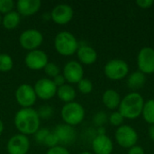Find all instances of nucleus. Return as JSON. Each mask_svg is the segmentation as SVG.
<instances>
[{"instance_id": "obj_1", "label": "nucleus", "mask_w": 154, "mask_h": 154, "mask_svg": "<svg viewBox=\"0 0 154 154\" xmlns=\"http://www.w3.org/2000/svg\"><path fill=\"white\" fill-rule=\"evenodd\" d=\"M14 126L19 134L23 135H33L41 125V117L38 111L30 108H21L18 110L14 118Z\"/></svg>"}, {"instance_id": "obj_2", "label": "nucleus", "mask_w": 154, "mask_h": 154, "mask_svg": "<svg viewBox=\"0 0 154 154\" xmlns=\"http://www.w3.org/2000/svg\"><path fill=\"white\" fill-rule=\"evenodd\" d=\"M144 103L141 94L137 92L129 93L121 100L119 112L125 119H136L142 115Z\"/></svg>"}, {"instance_id": "obj_3", "label": "nucleus", "mask_w": 154, "mask_h": 154, "mask_svg": "<svg viewBox=\"0 0 154 154\" xmlns=\"http://www.w3.org/2000/svg\"><path fill=\"white\" fill-rule=\"evenodd\" d=\"M79 43L77 38L69 32H60L54 38V48L62 56H71L77 53Z\"/></svg>"}, {"instance_id": "obj_4", "label": "nucleus", "mask_w": 154, "mask_h": 154, "mask_svg": "<svg viewBox=\"0 0 154 154\" xmlns=\"http://www.w3.org/2000/svg\"><path fill=\"white\" fill-rule=\"evenodd\" d=\"M85 109L82 105L75 101L65 104L60 111L64 124L70 126H75L82 123L85 118Z\"/></svg>"}, {"instance_id": "obj_5", "label": "nucleus", "mask_w": 154, "mask_h": 154, "mask_svg": "<svg viewBox=\"0 0 154 154\" xmlns=\"http://www.w3.org/2000/svg\"><path fill=\"white\" fill-rule=\"evenodd\" d=\"M106 78L111 80H120L125 79L129 73V66L126 61L120 59L109 60L104 68Z\"/></svg>"}, {"instance_id": "obj_6", "label": "nucleus", "mask_w": 154, "mask_h": 154, "mask_svg": "<svg viewBox=\"0 0 154 154\" xmlns=\"http://www.w3.org/2000/svg\"><path fill=\"white\" fill-rule=\"evenodd\" d=\"M42 42L43 35L36 29L25 30L19 36V43L21 47L28 51L38 50Z\"/></svg>"}, {"instance_id": "obj_7", "label": "nucleus", "mask_w": 154, "mask_h": 154, "mask_svg": "<svg viewBox=\"0 0 154 154\" xmlns=\"http://www.w3.org/2000/svg\"><path fill=\"white\" fill-rule=\"evenodd\" d=\"M116 140L121 147L130 149L136 145L138 142V134L132 126L123 125L116 131Z\"/></svg>"}, {"instance_id": "obj_8", "label": "nucleus", "mask_w": 154, "mask_h": 154, "mask_svg": "<svg viewBox=\"0 0 154 154\" xmlns=\"http://www.w3.org/2000/svg\"><path fill=\"white\" fill-rule=\"evenodd\" d=\"M15 99L22 108L32 107L37 100L34 88L30 84H21L15 90Z\"/></svg>"}, {"instance_id": "obj_9", "label": "nucleus", "mask_w": 154, "mask_h": 154, "mask_svg": "<svg viewBox=\"0 0 154 154\" xmlns=\"http://www.w3.org/2000/svg\"><path fill=\"white\" fill-rule=\"evenodd\" d=\"M137 65L139 71L145 75L154 73V49L152 47H143L138 53Z\"/></svg>"}, {"instance_id": "obj_10", "label": "nucleus", "mask_w": 154, "mask_h": 154, "mask_svg": "<svg viewBox=\"0 0 154 154\" xmlns=\"http://www.w3.org/2000/svg\"><path fill=\"white\" fill-rule=\"evenodd\" d=\"M33 88L37 97L42 100H49L54 97L57 94L58 89V88L53 83L52 79L49 78H42L38 79L35 82Z\"/></svg>"}, {"instance_id": "obj_11", "label": "nucleus", "mask_w": 154, "mask_h": 154, "mask_svg": "<svg viewBox=\"0 0 154 154\" xmlns=\"http://www.w3.org/2000/svg\"><path fill=\"white\" fill-rule=\"evenodd\" d=\"M30 150V141L28 136L17 134L10 137L6 143L8 154H27Z\"/></svg>"}, {"instance_id": "obj_12", "label": "nucleus", "mask_w": 154, "mask_h": 154, "mask_svg": "<svg viewBox=\"0 0 154 154\" xmlns=\"http://www.w3.org/2000/svg\"><path fill=\"white\" fill-rule=\"evenodd\" d=\"M74 16L73 8L68 4H60L53 7L51 12V20L59 25L68 24Z\"/></svg>"}, {"instance_id": "obj_13", "label": "nucleus", "mask_w": 154, "mask_h": 154, "mask_svg": "<svg viewBox=\"0 0 154 154\" xmlns=\"http://www.w3.org/2000/svg\"><path fill=\"white\" fill-rule=\"evenodd\" d=\"M48 56L42 50H34L28 51L24 58V63L26 67L32 70L43 69L48 64Z\"/></svg>"}, {"instance_id": "obj_14", "label": "nucleus", "mask_w": 154, "mask_h": 154, "mask_svg": "<svg viewBox=\"0 0 154 154\" xmlns=\"http://www.w3.org/2000/svg\"><path fill=\"white\" fill-rule=\"evenodd\" d=\"M62 75L69 84H78L84 79V69L79 61L69 60L65 64Z\"/></svg>"}, {"instance_id": "obj_15", "label": "nucleus", "mask_w": 154, "mask_h": 154, "mask_svg": "<svg viewBox=\"0 0 154 154\" xmlns=\"http://www.w3.org/2000/svg\"><path fill=\"white\" fill-rule=\"evenodd\" d=\"M53 133L58 137L59 143L66 144V145L73 143L77 138V133L74 127L66 124L58 125L54 128Z\"/></svg>"}, {"instance_id": "obj_16", "label": "nucleus", "mask_w": 154, "mask_h": 154, "mask_svg": "<svg viewBox=\"0 0 154 154\" xmlns=\"http://www.w3.org/2000/svg\"><path fill=\"white\" fill-rule=\"evenodd\" d=\"M92 150L95 154H111L114 144L106 134L97 135L92 141Z\"/></svg>"}, {"instance_id": "obj_17", "label": "nucleus", "mask_w": 154, "mask_h": 154, "mask_svg": "<svg viewBox=\"0 0 154 154\" xmlns=\"http://www.w3.org/2000/svg\"><path fill=\"white\" fill-rule=\"evenodd\" d=\"M17 12L22 16L35 14L42 6L41 0H18L15 4Z\"/></svg>"}, {"instance_id": "obj_18", "label": "nucleus", "mask_w": 154, "mask_h": 154, "mask_svg": "<svg viewBox=\"0 0 154 154\" xmlns=\"http://www.w3.org/2000/svg\"><path fill=\"white\" fill-rule=\"evenodd\" d=\"M79 62L82 65H92L97 60V53L96 50L89 45H80L77 51Z\"/></svg>"}, {"instance_id": "obj_19", "label": "nucleus", "mask_w": 154, "mask_h": 154, "mask_svg": "<svg viewBox=\"0 0 154 154\" xmlns=\"http://www.w3.org/2000/svg\"><path fill=\"white\" fill-rule=\"evenodd\" d=\"M121 97L118 92L115 89H107L102 96V101L105 106L110 110H115L119 107Z\"/></svg>"}, {"instance_id": "obj_20", "label": "nucleus", "mask_w": 154, "mask_h": 154, "mask_svg": "<svg viewBox=\"0 0 154 154\" xmlns=\"http://www.w3.org/2000/svg\"><path fill=\"white\" fill-rule=\"evenodd\" d=\"M60 100L64 102L65 104L73 102L76 98V90L70 84H65L57 89V94Z\"/></svg>"}, {"instance_id": "obj_21", "label": "nucleus", "mask_w": 154, "mask_h": 154, "mask_svg": "<svg viewBox=\"0 0 154 154\" xmlns=\"http://www.w3.org/2000/svg\"><path fill=\"white\" fill-rule=\"evenodd\" d=\"M145 83H146V75L139 70L133 72L128 77L127 79V85L133 90H138L143 88Z\"/></svg>"}, {"instance_id": "obj_22", "label": "nucleus", "mask_w": 154, "mask_h": 154, "mask_svg": "<svg viewBox=\"0 0 154 154\" xmlns=\"http://www.w3.org/2000/svg\"><path fill=\"white\" fill-rule=\"evenodd\" d=\"M21 21V15L17 11H12L6 14H5L2 18V25L6 30H14L15 29Z\"/></svg>"}, {"instance_id": "obj_23", "label": "nucleus", "mask_w": 154, "mask_h": 154, "mask_svg": "<svg viewBox=\"0 0 154 154\" xmlns=\"http://www.w3.org/2000/svg\"><path fill=\"white\" fill-rule=\"evenodd\" d=\"M142 115L148 124L154 125V99H150L144 103Z\"/></svg>"}, {"instance_id": "obj_24", "label": "nucleus", "mask_w": 154, "mask_h": 154, "mask_svg": "<svg viewBox=\"0 0 154 154\" xmlns=\"http://www.w3.org/2000/svg\"><path fill=\"white\" fill-rule=\"evenodd\" d=\"M14 67L13 58L6 53H0V72H8Z\"/></svg>"}, {"instance_id": "obj_25", "label": "nucleus", "mask_w": 154, "mask_h": 154, "mask_svg": "<svg viewBox=\"0 0 154 154\" xmlns=\"http://www.w3.org/2000/svg\"><path fill=\"white\" fill-rule=\"evenodd\" d=\"M77 85L79 91L83 95H88L93 90V83L88 79H82Z\"/></svg>"}, {"instance_id": "obj_26", "label": "nucleus", "mask_w": 154, "mask_h": 154, "mask_svg": "<svg viewBox=\"0 0 154 154\" xmlns=\"http://www.w3.org/2000/svg\"><path fill=\"white\" fill-rule=\"evenodd\" d=\"M45 74L49 77V79H54L56 76L60 74V69L58 65L54 62H48V64L43 69Z\"/></svg>"}, {"instance_id": "obj_27", "label": "nucleus", "mask_w": 154, "mask_h": 154, "mask_svg": "<svg viewBox=\"0 0 154 154\" xmlns=\"http://www.w3.org/2000/svg\"><path fill=\"white\" fill-rule=\"evenodd\" d=\"M108 121L112 125L119 127V126L123 125L125 117L122 116V114L119 111H115L108 116Z\"/></svg>"}, {"instance_id": "obj_28", "label": "nucleus", "mask_w": 154, "mask_h": 154, "mask_svg": "<svg viewBox=\"0 0 154 154\" xmlns=\"http://www.w3.org/2000/svg\"><path fill=\"white\" fill-rule=\"evenodd\" d=\"M15 4L13 0H0V14L4 15L12 12Z\"/></svg>"}, {"instance_id": "obj_29", "label": "nucleus", "mask_w": 154, "mask_h": 154, "mask_svg": "<svg viewBox=\"0 0 154 154\" xmlns=\"http://www.w3.org/2000/svg\"><path fill=\"white\" fill-rule=\"evenodd\" d=\"M59 140H58V137L56 136V134L53 133V132H51L48 135H47V137L45 138V140H44V143H43V144L45 145V146H47L49 149L50 148H52V147H55V146H57V145H59Z\"/></svg>"}, {"instance_id": "obj_30", "label": "nucleus", "mask_w": 154, "mask_h": 154, "mask_svg": "<svg viewBox=\"0 0 154 154\" xmlns=\"http://www.w3.org/2000/svg\"><path fill=\"white\" fill-rule=\"evenodd\" d=\"M50 130L48 128H40L33 135H34V140L41 144H43L45 138L47 137V135L50 134Z\"/></svg>"}, {"instance_id": "obj_31", "label": "nucleus", "mask_w": 154, "mask_h": 154, "mask_svg": "<svg viewBox=\"0 0 154 154\" xmlns=\"http://www.w3.org/2000/svg\"><path fill=\"white\" fill-rule=\"evenodd\" d=\"M108 121V116L105 112H98L94 116V123L98 127L104 126V125Z\"/></svg>"}, {"instance_id": "obj_32", "label": "nucleus", "mask_w": 154, "mask_h": 154, "mask_svg": "<svg viewBox=\"0 0 154 154\" xmlns=\"http://www.w3.org/2000/svg\"><path fill=\"white\" fill-rule=\"evenodd\" d=\"M38 114L41 118H50L53 115V109L50 106H42L40 107V110L38 111Z\"/></svg>"}, {"instance_id": "obj_33", "label": "nucleus", "mask_w": 154, "mask_h": 154, "mask_svg": "<svg viewBox=\"0 0 154 154\" xmlns=\"http://www.w3.org/2000/svg\"><path fill=\"white\" fill-rule=\"evenodd\" d=\"M46 154H70L69 152L64 147V146H61V145H57L55 147H52V148H50L48 149Z\"/></svg>"}, {"instance_id": "obj_34", "label": "nucleus", "mask_w": 154, "mask_h": 154, "mask_svg": "<svg viewBox=\"0 0 154 154\" xmlns=\"http://www.w3.org/2000/svg\"><path fill=\"white\" fill-rule=\"evenodd\" d=\"M136 4L139 7L143 9H148L152 6L154 4L153 0H137Z\"/></svg>"}, {"instance_id": "obj_35", "label": "nucleus", "mask_w": 154, "mask_h": 154, "mask_svg": "<svg viewBox=\"0 0 154 154\" xmlns=\"http://www.w3.org/2000/svg\"><path fill=\"white\" fill-rule=\"evenodd\" d=\"M52 81H53V83L55 84V86L57 88H60V87L66 84V79H65V78H64V76L62 74H59L58 76H56L54 79H52Z\"/></svg>"}, {"instance_id": "obj_36", "label": "nucleus", "mask_w": 154, "mask_h": 154, "mask_svg": "<svg viewBox=\"0 0 154 154\" xmlns=\"http://www.w3.org/2000/svg\"><path fill=\"white\" fill-rule=\"evenodd\" d=\"M128 154H145V152L141 146L135 145V146L129 149Z\"/></svg>"}, {"instance_id": "obj_37", "label": "nucleus", "mask_w": 154, "mask_h": 154, "mask_svg": "<svg viewBox=\"0 0 154 154\" xmlns=\"http://www.w3.org/2000/svg\"><path fill=\"white\" fill-rule=\"evenodd\" d=\"M148 134H149V136L151 138V140H152L154 142V125H152L148 130Z\"/></svg>"}, {"instance_id": "obj_38", "label": "nucleus", "mask_w": 154, "mask_h": 154, "mask_svg": "<svg viewBox=\"0 0 154 154\" xmlns=\"http://www.w3.org/2000/svg\"><path fill=\"white\" fill-rule=\"evenodd\" d=\"M103 134H106V129L104 126L102 127H98V130H97V135H103Z\"/></svg>"}, {"instance_id": "obj_39", "label": "nucleus", "mask_w": 154, "mask_h": 154, "mask_svg": "<svg viewBox=\"0 0 154 154\" xmlns=\"http://www.w3.org/2000/svg\"><path fill=\"white\" fill-rule=\"evenodd\" d=\"M4 123H3V121L0 119V135L2 134V133L4 132Z\"/></svg>"}, {"instance_id": "obj_40", "label": "nucleus", "mask_w": 154, "mask_h": 154, "mask_svg": "<svg viewBox=\"0 0 154 154\" xmlns=\"http://www.w3.org/2000/svg\"><path fill=\"white\" fill-rule=\"evenodd\" d=\"M79 154H94V153L89 152H81V153H79Z\"/></svg>"}, {"instance_id": "obj_41", "label": "nucleus", "mask_w": 154, "mask_h": 154, "mask_svg": "<svg viewBox=\"0 0 154 154\" xmlns=\"http://www.w3.org/2000/svg\"><path fill=\"white\" fill-rule=\"evenodd\" d=\"M2 23V17H1V14H0V24Z\"/></svg>"}]
</instances>
